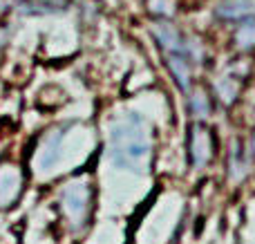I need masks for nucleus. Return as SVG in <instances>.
Segmentation results:
<instances>
[{
  "label": "nucleus",
  "instance_id": "obj_1",
  "mask_svg": "<svg viewBox=\"0 0 255 244\" xmlns=\"http://www.w3.org/2000/svg\"><path fill=\"white\" fill-rule=\"evenodd\" d=\"M148 155V139H145L141 123L134 119L121 123L115 130V161L126 166H136Z\"/></svg>",
  "mask_w": 255,
  "mask_h": 244
},
{
  "label": "nucleus",
  "instance_id": "obj_2",
  "mask_svg": "<svg viewBox=\"0 0 255 244\" xmlns=\"http://www.w3.org/2000/svg\"><path fill=\"white\" fill-rule=\"evenodd\" d=\"M168 65H170V70H172V74H175L179 88L186 92V90H188V76H190L188 61H186V49L170 52V56H168Z\"/></svg>",
  "mask_w": 255,
  "mask_h": 244
},
{
  "label": "nucleus",
  "instance_id": "obj_3",
  "mask_svg": "<svg viewBox=\"0 0 255 244\" xmlns=\"http://www.w3.org/2000/svg\"><path fill=\"white\" fill-rule=\"evenodd\" d=\"M251 11H253V7L249 0H226V2H222V7L217 9V13L224 18H244Z\"/></svg>",
  "mask_w": 255,
  "mask_h": 244
},
{
  "label": "nucleus",
  "instance_id": "obj_4",
  "mask_svg": "<svg viewBox=\"0 0 255 244\" xmlns=\"http://www.w3.org/2000/svg\"><path fill=\"white\" fill-rule=\"evenodd\" d=\"M253 148H255V139H253Z\"/></svg>",
  "mask_w": 255,
  "mask_h": 244
}]
</instances>
